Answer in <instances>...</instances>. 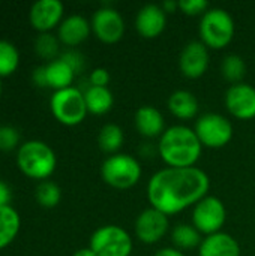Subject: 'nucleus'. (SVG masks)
<instances>
[{
  "mask_svg": "<svg viewBox=\"0 0 255 256\" xmlns=\"http://www.w3.org/2000/svg\"><path fill=\"white\" fill-rule=\"evenodd\" d=\"M194 132L203 147L222 148L233 138V124L218 112H206L195 122Z\"/></svg>",
  "mask_w": 255,
  "mask_h": 256,
  "instance_id": "8",
  "label": "nucleus"
},
{
  "mask_svg": "<svg viewBox=\"0 0 255 256\" xmlns=\"http://www.w3.org/2000/svg\"><path fill=\"white\" fill-rule=\"evenodd\" d=\"M225 108L239 120L255 118V88L246 82L233 84L225 92Z\"/></svg>",
  "mask_w": 255,
  "mask_h": 256,
  "instance_id": "12",
  "label": "nucleus"
},
{
  "mask_svg": "<svg viewBox=\"0 0 255 256\" xmlns=\"http://www.w3.org/2000/svg\"><path fill=\"white\" fill-rule=\"evenodd\" d=\"M92 32L89 20L80 14H71L62 20L57 28V38L68 46H77L84 42Z\"/></svg>",
  "mask_w": 255,
  "mask_h": 256,
  "instance_id": "16",
  "label": "nucleus"
},
{
  "mask_svg": "<svg viewBox=\"0 0 255 256\" xmlns=\"http://www.w3.org/2000/svg\"><path fill=\"white\" fill-rule=\"evenodd\" d=\"M32 81L38 87H48V84H47V74H45V64L38 66V68L33 69V72H32Z\"/></svg>",
  "mask_w": 255,
  "mask_h": 256,
  "instance_id": "33",
  "label": "nucleus"
},
{
  "mask_svg": "<svg viewBox=\"0 0 255 256\" xmlns=\"http://www.w3.org/2000/svg\"><path fill=\"white\" fill-rule=\"evenodd\" d=\"M20 140H21V134L15 126H11V124L0 126V150L2 152H9L15 148Z\"/></svg>",
  "mask_w": 255,
  "mask_h": 256,
  "instance_id": "29",
  "label": "nucleus"
},
{
  "mask_svg": "<svg viewBox=\"0 0 255 256\" xmlns=\"http://www.w3.org/2000/svg\"><path fill=\"white\" fill-rule=\"evenodd\" d=\"M45 74H47V84L48 87L54 88V92L71 87L75 76V72L60 57L45 64Z\"/></svg>",
  "mask_w": 255,
  "mask_h": 256,
  "instance_id": "21",
  "label": "nucleus"
},
{
  "mask_svg": "<svg viewBox=\"0 0 255 256\" xmlns=\"http://www.w3.org/2000/svg\"><path fill=\"white\" fill-rule=\"evenodd\" d=\"M60 58L69 64V68L75 72V74H80L86 68V58L84 56L78 51V50H74V48H69L66 51H63L60 54Z\"/></svg>",
  "mask_w": 255,
  "mask_h": 256,
  "instance_id": "30",
  "label": "nucleus"
},
{
  "mask_svg": "<svg viewBox=\"0 0 255 256\" xmlns=\"http://www.w3.org/2000/svg\"><path fill=\"white\" fill-rule=\"evenodd\" d=\"M101 176L102 180L114 189H131L141 178V165L131 154L116 153L102 162Z\"/></svg>",
  "mask_w": 255,
  "mask_h": 256,
  "instance_id": "5",
  "label": "nucleus"
},
{
  "mask_svg": "<svg viewBox=\"0 0 255 256\" xmlns=\"http://www.w3.org/2000/svg\"><path fill=\"white\" fill-rule=\"evenodd\" d=\"M168 110L180 120H191L198 112V99L189 90H176L168 98Z\"/></svg>",
  "mask_w": 255,
  "mask_h": 256,
  "instance_id": "19",
  "label": "nucleus"
},
{
  "mask_svg": "<svg viewBox=\"0 0 255 256\" xmlns=\"http://www.w3.org/2000/svg\"><path fill=\"white\" fill-rule=\"evenodd\" d=\"M110 82V72L105 68H96L89 75V84L95 87H107Z\"/></svg>",
  "mask_w": 255,
  "mask_h": 256,
  "instance_id": "32",
  "label": "nucleus"
},
{
  "mask_svg": "<svg viewBox=\"0 0 255 256\" xmlns=\"http://www.w3.org/2000/svg\"><path fill=\"white\" fill-rule=\"evenodd\" d=\"M12 200V190L9 188V184L3 180H0V207L3 206H9Z\"/></svg>",
  "mask_w": 255,
  "mask_h": 256,
  "instance_id": "34",
  "label": "nucleus"
},
{
  "mask_svg": "<svg viewBox=\"0 0 255 256\" xmlns=\"http://www.w3.org/2000/svg\"><path fill=\"white\" fill-rule=\"evenodd\" d=\"M65 6L60 0H36L29 10L32 26L41 32H50L62 22Z\"/></svg>",
  "mask_w": 255,
  "mask_h": 256,
  "instance_id": "14",
  "label": "nucleus"
},
{
  "mask_svg": "<svg viewBox=\"0 0 255 256\" xmlns=\"http://www.w3.org/2000/svg\"><path fill=\"white\" fill-rule=\"evenodd\" d=\"M123 129L116 123H107L101 128L98 134V146L102 152L108 154L119 153L120 147L123 146Z\"/></svg>",
  "mask_w": 255,
  "mask_h": 256,
  "instance_id": "23",
  "label": "nucleus"
},
{
  "mask_svg": "<svg viewBox=\"0 0 255 256\" xmlns=\"http://www.w3.org/2000/svg\"><path fill=\"white\" fill-rule=\"evenodd\" d=\"M209 58L207 46L201 40H191L185 45L179 56V69L186 78L197 80L206 74Z\"/></svg>",
  "mask_w": 255,
  "mask_h": 256,
  "instance_id": "13",
  "label": "nucleus"
},
{
  "mask_svg": "<svg viewBox=\"0 0 255 256\" xmlns=\"http://www.w3.org/2000/svg\"><path fill=\"white\" fill-rule=\"evenodd\" d=\"M210 189L209 176L197 168H164L155 172L147 183L150 206L167 216L177 214L195 206Z\"/></svg>",
  "mask_w": 255,
  "mask_h": 256,
  "instance_id": "1",
  "label": "nucleus"
},
{
  "mask_svg": "<svg viewBox=\"0 0 255 256\" xmlns=\"http://www.w3.org/2000/svg\"><path fill=\"white\" fill-rule=\"evenodd\" d=\"M153 256H185V254L182 250H177L176 248H164L158 250Z\"/></svg>",
  "mask_w": 255,
  "mask_h": 256,
  "instance_id": "35",
  "label": "nucleus"
},
{
  "mask_svg": "<svg viewBox=\"0 0 255 256\" xmlns=\"http://www.w3.org/2000/svg\"><path fill=\"white\" fill-rule=\"evenodd\" d=\"M72 256H98L90 248H83V249H78Z\"/></svg>",
  "mask_w": 255,
  "mask_h": 256,
  "instance_id": "37",
  "label": "nucleus"
},
{
  "mask_svg": "<svg viewBox=\"0 0 255 256\" xmlns=\"http://www.w3.org/2000/svg\"><path fill=\"white\" fill-rule=\"evenodd\" d=\"M17 165L27 177L42 182L56 171L57 156L45 141L29 140L17 150Z\"/></svg>",
  "mask_w": 255,
  "mask_h": 256,
  "instance_id": "3",
  "label": "nucleus"
},
{
  "mask_svg": "<svg viewBox=\"0 0 255 256\" xmlns=\"http://www.w3.org/2000/svg\"><path fill=\"white\" fill-rule=\"evenodd\" d=\"M35 196H36V201L39 202V206H42L45 208H53L60 202L62 190L57 183H54L51 180H42L36 186Z\"/></svg>",
  "mask_w": 255,
  "mask_h": 256,
  "instance_id": "27",
  "label": "nucleus"
},
{
  "mask_svg": "<svg viewBox=\"0 0 255 256\" xmlns=\"http://www.w3.org/2000/svg\"><path fill=\"white\" fill-rule=\"evenodd\" d=\"M134 124L138 134L144 138L161 136L165 130V120L161 111L152 105H143L135 111Z\"/></svg>",
  "mask_w": 255,
  "mask_h": 256,
  "instance_id": "17",
  "label": "nucleus"
},
{
  "mask_svg": "<svg viewBox=\"0 0 255 256\" xmlns=\"http://www.w3.org/2000/svg\"><path fill=\"white\" fill-rule=\"evenodd\" d=\"M162 9L165 10V14H173V12H176L177 9H179V2H176V0H170V2H164L162 4Z\"/></svg>",
  "mask_w": 255,
  "mask_h": 256,
  "instance_id": "36",
  "label": "nucleus"
},
{
  "mask_svg": "<svg viewBox=\"0 0 255 256\" xmlns=\"http://www.w3.org/2000/svg\"><path fill=\"white\" fill-rule=\"evenodd\" d=\"M167 26V14L161 4L149 3L140 8L135 16V28L146 39L158 38Z\"/></svg>",
  "mask_w": 255,
  "mask_h": 256,
  "instance_id": "15",
  "label": "nucleus"
},
{
  "mask_svg": "<svg viewBox=\"0 0 255 256\" xmlns=\"http://www.w3.org/2000/svg\"><path fill=\"white\" fill-rule=\"evenodd\" d=\"M170 220L162 212L150 207L143 210L135 219V236L144 244H155L161 242L168 232Z\"/></svg>",
  "mask_w": 255,
  "mask_h": 256,
  "instance_id": "11",
  "label": "nucleus"
},
{
  "mask_svg": "<svg viewBox=\"0 0 255 256\" xmlns=\"http://www.w3.org/2000/svg\"><path fill=\"white\" fill-rule=\"evenodd\" d=\"M21 226L20 213L9 204L0 207V249L14 242Z\"/></svg>",
  "mask_w": 255,
  "mask_h": 256,
  "instance_id": "22",
  "label": "nucleus"
},
{
  "mask_svg": "<svg viewBox=\"0 0 255 256\" xmlns=\"http://www.w3.org/2000/svg\"><path fill=\"white\" fill-rule=\"evenodd\" d=\"M198 256H240V244L227 232H216L203 238Z\"/></svg>",
  "mask_w": 255,
  "mask_h": 256,
  "instance_id": "18",
  "label": "nucleus"
},
{
  "mask_svg": "<svg viewBox=\"0 0 255 256\" xmlns=\"http://www.w3.org/2000/svg\"><path fill=\"white\" fill-rule=\"evenodd\" d=\"M201 150L203 146L194 129L183 124L167 128L158 142V153L170 168L195 166Z\"/></svg>",
  "mask_w": 255,
  "mask_h": 256,
  "instance_id": "2",
  "label": "nucleus"
},
{
  "mask_svg": "<svg viewBox=\"0 0 255 256\" xmlns=\"http://www.w3.org/2000/svg\"><path fill=\"white\" fill-rule=\"evenodd\" d=\"M59 38L56 34H53L51 32H41L38 34V38L35 39V51L38 52L39 57L51 62V60H56L59 58L57 54H59Z\"/></svg>",
  "mask_w": 255,
  "mask_h": 256,
  "instance_id": "28",
  "label": "nucleus"
},
{
  "mask_svg": "<svg viewBox=\"0 0 255 256\" xmlns=\"http://www.w3.org/2000/svg\"><path fill=\"white\" fill-rule=\"evenodd\" d=\"M179 9L189 15V16H194V15H201L204 12H207L210 8H209V2L207 0H180L179 2Z\"/></svg>",
  "mask_w": 255,
  "mask_h": 256,
  "instance_id": "31",
  "label": "nucleus"
},
{
  "mask_svg": "<svg viewBox=\"0 0 255 256\" xmlns=\"http://www.w3.org/2000/svg\"><path fill=\"white\" fill-rule=\"evenodd\" d=\"M90 26L92 32L104 44H116L123 38L125 33L123 16L111 6H104L95 10Z\"/></svg>",
  "mask_w": 255,
  "mask_h": 256,
  "instance_id": "10",
  "label": "nucleus"
},
{
  "mask_svg": "<svg viewBox=\"0 0 255 256\" xmlns=\"http://www.w3.org/2000/svg\"><path fill=\"white\" fill-rule=\"evenodd\" d=\"M83 93L89 112L95 116H102L113 108L114 98L108 87H95L89 84L86 90H83Z\"/></svg>",
  "mask_w": 255,
  "mask_h": 256,
  "instance_id": "20",
  "label": "nucleus"
},
{
  "mask_svg": "<svg viewBox=\"0 0 255 256\" xmlns=\"http://www.w3.org/2000/svg\"><path fill=\"white\" fill-rule=\"evenodd\" d=\"M0 94H2V80H0Z\"/></svg>",
  "mask_w": 255,
  "mask_h": 256,
  "instance_id": "38",
  "label": "nucleus"
},
{
  "mask_svg": "<svg viewBox=\"0 0 255 256\" xmlns=\"http://www.w3.org/2000/svg\"><path fill=\"white\" fill-rule=\"evenodd\" d=\"M171 242L177 250H189L194 248H200L203 238L192 224H179L171 231Z\"/></svg>",
  "mask_w": 255,
  "mask_h": 256,
  "instance_id": "24",
  "label": "nucleus"
},
{
  "mask_svg": "<svg viewBox=\"0 0 255 256\" xmlns=\"http://www.w3.org/2000/svg\"><path fill=\"white\" fill-rule=\"evenodd\" d=\"M20 64V51L8 39H0V76L11 75Z\"/></svg>",
  "mask_w": 255,
  "mask_h": 256,
  "instance_id": "26",
  "label": "nucleus"
},
{
  "mask_svg": "<svg viewBox=\"0 0 255 256\" xmlns=\"http://www.w3.org/2000/svg\"><path fill=\"white\" fill-rule=\"evenodd\" d=\"M234 20L222 8H210L203 14L198 26L201 42L207 48L222 50L233 40L234 36Z\"/></svg>",
  "mask_w": 255,
  "mask_h": 256,
  "instance_id": "4",
  "label": "nucleus"
},
{
  "mask_svg": "<svg viewBox=\"0 0 255 256\" xmlns=\"http://www.w3.org/2000/svg\"><path fill=\"white\" fill-rule=\"evenodd\" d=\"M50 110L53 116L66 126L80 124L89 112L84 93L80 87L75 86L56 90L50 98Z\"/></svg>",
  "mask_w": 255,
  "mask_h": 256,
  "instance_id": "6",
  "label": "nucleus"
},
{
  "mask_svg": "<svg viewBox=\"0 0 255 256\" xmlns=\"http://www.w3.org/2000/svg\"><path fill=\"white\" fill-rule=\"evenodd\" d=\"M221 74L225 81H228L231 86L243 82V76L246 75V63L245 60L237 54H228L224 57L221 64Z\"/></svg>",
  "mask_w": 255,
  "mask_h": 256,
  "instance_id": "25",
  "label": "nucleus"
},
{
  "mask_svg": "<svg viewBox=\"0 0 255 256\" xmlns=\"http://www.w3.org/2000/svg\"><path fill=\"white\" fill-rule=\"evenodd\" d=\"M227 219V210L224 202L212 195L204 196L194 206L192 225L200 232L207 236L221 232Z\"/></svg>",
  "mask_w": 255,
  "mask_h": 256,
  "instance_id": "9",
  "label": "nucleus"
},
{
  "mask_svg": "<svg viewBox=\"0 0 255 256\" xmlns=\"http://www.w3.org/2000/svg\"><path fill=\"white\" fill-rule=\"evenodd\" d=\"M132 246L129 232L117 225L98 228L89 243V248L98 256H131Z\"/></svg>",
  "mask_w": 255,
  "mask_h": 256,
  "instance_id": "7",
  "label": "nucleus"
}]
</instances>
